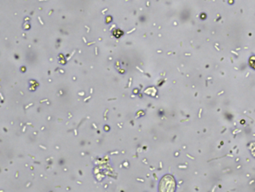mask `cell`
Returning <instances> with one entry per match:
<instances>
[{"instance_id":"2","label":"cell","mask_w":255,"mask_h":192,"mask_svg":"<svg viewBox=\"0 0 255 192\" xmlns=\"http://www.w3.org/2000/svg\"><path fill=\"white\" fill-rule=\"evenodd\" d=\"M249 64L250 66L252 67L253 69L255 70V56H252L250 60H249Z\"/></svg>"},{"instance_id":"3","label":"cell","mask_w":255,"mask_h":192,"mask_svg":"<svg viewBox=\"0 0 255 192\" xmlns=\"http://www.w3.org/2000/svg\"><path fill=\"white\" fill-rule=\"evenodd\" d=\"M250 149H251V152H252L253 155H254V156H255V143L251 144Z\"/></svg>"},{"instance_id":"1","label":"cell","mask_w":255,"mask_h":192,"mask_svg":"<svg viewBox=\"0 0 255 192\" xmlns=\"http://www.w3.org/2000/svg\"><path fill=\"white\" fill-rule=\"evenodd\" d=\"M175 180L173 176L167 175L164 177L163 179H161L160 183V186H159V190L160 192H174L175 191Z\"/></svg>"}]
</instances>
